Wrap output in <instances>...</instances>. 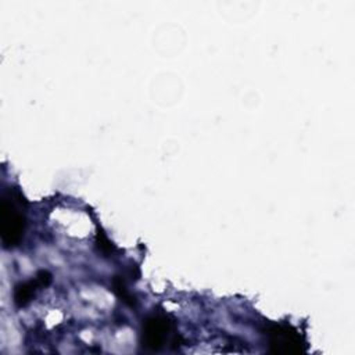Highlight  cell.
I'll list each match as a JSON object with an SVG mask.
<instances>
[{"instance_id": "cell-1", "label": "cell", "mask_w": 355, "mask_h": 355, "mask_svg": "<svg viewBox=\"0 0 355 355\" xmlns=\"http://www.w3.org/2000/svg\"><path fill=\"white\" fill-rule=\"evenodd\" d=\"M25 230V218L14 201L3 198L0 205V236L6 248L19 244Z\"/></svg>"}, {"instance_id": "cell-2", "label": "cell", "mask_w": 355, "mask_h": 355, "mask_svg": "<svg viewBox=\"0 0 355 355\" xmlns=\"http://www.w3.org/2000/svg\"><path fill=\"white\" fill-rule=\"evenodd\" d=\"M172 329L171 320L164 315H153L143 323L141 341L151 349H159Z\"/></svg>"}, {"instance_id": "cell-3", "label": "cell", "mask_w": 355, "mask_h": 355, "mask_svg": "<svg viewBox=\"0 0 355 355\" xmlns=\"http://www.w3.org/2000/svg\"><path fill=\"white\" fill-rule=\"evenodd\" d=\"M269 344L275 352H297L301 351V337L290 326L273 324L268 329Z\"/></svg>"}, {"instance_id": "cell-4", "label": "cell", "mask_w": 355, "mask_h": 355, "mask_svg": "<svg viewBox=\"0 0 355 355\" xmlns=\"http://www.w3.org/2000/svg\"><path fill=\"white\" fill-rule=\"evenodd\" d=\"M51 283V275L46 270L39 272L33 279L19 283L14 288V304L19 308L28 305L35 295L36 290L40 287H46Z\"/></svg>"}, {"instance_id": "cell-5", "label": "cell", "mask_w": 355, "mask_h": 355, "mask_svg": "<svg viewBox=\"0 0 355 355\" xmlns=\"http://www.w3.org/2000/svg\"><path fill=\"white\" fill-rule=\"evenodd\" d=\"M112 290L121 298V301H123L126 305H129V306L135 305V297L128 291V288L125 287V283L121 277H114Z\"/></svg>"}, {"instance_id": "cell-6", "label": "cell", "mask_w": 355, "mask_h": 355, "mask_svg": "<svg viewBox=\"0 0 355 355\" xmlns=\"http://www.w3.org/2000/svg\"><path fill=\"white\" fill-rule=\"evenodd\" d=\"M97 247H98V251H101L103 254H105V255H110V254H112V251H114V245H112V243L107 239V236L103 233V232H100L98 230V233H97Z\"/></svg>"}]
</instances>
